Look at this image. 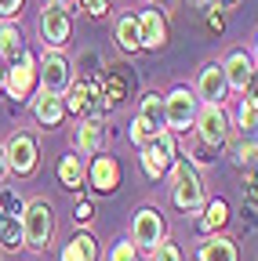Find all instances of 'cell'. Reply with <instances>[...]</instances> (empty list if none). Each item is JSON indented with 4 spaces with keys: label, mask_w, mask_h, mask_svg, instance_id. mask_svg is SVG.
<instances>
[{
    "label": "cell",
    "mask_w": 258,
    "mask_h": 261,
    "mask_svg": "<svg viewBox=\"0 0 258 261\" xmlns=\"http://www.w3.org/2000/svg\"><path fill=\"white\" fill-rule=\"evenodd\" d=\"M233 160L237 163H258V142H237L233 145Z\"/></svg>",
    "instance_id": "29"
},
{
    "label": "cell",
    "mask_w": 258,
    "mask_h": 261,
    "mask_svg": "<svg viewBox=\"0 0 258 261\" xmlns=\"http://www.w3.org/2000/svg\"><path fill=\"white\" fill-rule=\"evenodd\" d=\"M37 80H40V91L44 94H66L69 91V62L62 58L58 51L44 55L37 62Z\"/></svg>",
    "instance_id": "5"
},
{
    "label": "cell",
    "mask_w": 258,
    "mask_h": 261,
    "mask_svg": "<svg viewBox=\"0 0 258 261\" xmlns=\"http://www.w3.org/2000/svg\"><path fill=\"white\" fill-rule=\"evenodd\" d=\"M33 116H37L40 127H58L62 116H66V98H62V94H44V91H40V98H33Z\"/></svg>",
    "instance_id": "16"
},
{
    "label": "cell",
    "mask_w": 258,
    "mask_h": 261,
    "mask_svg": "<svg viewBox=\"0 0 258 261\" xmlns=\"http://www.w3.org/2000/svg\"><path fill=\"white\" fill-rule=\"evenodd\" d=\"M164 127H168V120H164V98H160L156 91L142 94L138 116H135V123H131V142H135L138 149H146Z\"/></svg>",
    "instance_id": "3"
},
{
    "label": "cell",
    "mask_w": 258,
    "mask_h": 261,
    "mask_svg": "<svg viewBox=\"0 0 258 261\" xmlns=\"http://www.w3.org/2000/svg\"><path fill=\"white\" fill-rule=\"evenodd\" d=\"M26 203H22V196L15 189H0V214H8V218H22Z\"/></svg>",
    "instance_id": "27"
},
{
    "label": "cell",
    "mask_w": 258,
    "mask_h": 261,
    "mask_svg": "<svg viewBox=\"0 0 258 261\" xmlns=\"http://www.w3.org/2000/svg\"><path fill=\"white\" fill-rule=\"evenodd\" d=\"M62 98H66V109H73V113H84L87 109V80H77L66 94H62Z\"/></svg>",
    "instance_id": "26"
},
{
    "label": "cell",
    "mask_w": 258,
    "mask_h": 261,
    "mask_svg": "<svg viewBox=\"0 0 258 261\" xmlns=\"http://www.w3.org/2000/svg\"><path fill=\"white\" fill-rule=\"evenodd\" d=\"M62 261H99V243L91 232H77L66 247H62Z\"/></svg>",
    "instance_id": "17"
},
{
    "label": "cell",
    "mask_w": 258,
    "mask_h": 261,
    "mask_svg": "<svg viewBox=\"0 0 258 261\" xmlns=\"http://www.w3.org/2000/svg\"><path fill=\"white\" fill-rule=\"evenodd\" d=\"M215 4H222V8H233V4H237V0H215Z\"/></svg>",
    "instance_id": "38"
},
{
    "label": "cell",
    "mask_w": 258,
    "mask_h": 261,
    "mask_svg": "<svg viewBox=\"0 0 258 261\" xmlns=\"http://www.w3.org/2000/svg\"><path fill=\"white\" fill-rule=\"evenodd\" d=\"M200 116V98L185 91V87H175L168 98H164V120H168V130L171 135H182V130H189L193 123H197Z\"/></svg>",
    "instance_id": "4"
},
{
    "label": "cell",
    "mask_w": 258,
    "mask_h": 261,
    "mask_svg": "<svg viewBox=\"0 0 258 261\" xmlns=\"http://www.w3.org/2000/svg\"><path fill=\"white\" fill-rule=\"evenodd\" d=\"M156 4H160V8H175V0H156Z\"/></svg>",
    "instance_id": "39"
},
{
    "label": "cell",
    "mask_w": 258,
    "mask_h": 261,
    "mask_svg": "<svg viewBox=\"0 0 258 261\" xmlns=\"http://www.w3.org/2000/svg\"><path fill=\"white\" fill-rule=\"evenodd\" d=\"M0 247H4V250H18V247H26V236H22V218H8V214H0Z\"/></svg>",
    "instance_id": "20"
},
{
    "label": "cell",
    "mask_w": 258,
    "mask_h": 261,
    "mask_svg": "<svg viewBox=\"0 0 258 261\" xmlns=\"http://www.w3.org/2000/svg\"><path fill=\"white\" fill-rule=\"evenodd\" d=\"M254 178H258V171H254Z\"/></svg>",
    "instance_id": "42"
},
{
    "label": "cell",
    "mask_w": 258,
    "mask_h": 261,
    "mask_svg": "<svg viewBox=\"0 0 258 261\" xmlns=\"http://www.w3.org/2000/svg\"><path fill=\"white\" fill-rule=\"evenodd\" d=\"M222 69H225V84H229V91H240L244 94V87H247V80L254 73V58L247 51H233L229 58L222 62Z\"/></svg>",
    "instance_id": "15"
},
{
    "label": "cell",
    "mask_w": 258,
    "mask_h": 261,
    "mask_svg": "<svg viewBox=\"0 0 258 261\" xmlns=\"http://www.w3.org/2000/svg\"><path fill=\"white\" fill-rule=\"evenodd\" d=\"M109 261H138V247H135L131 240H120V243H113Z\"/></svg>",
    "instance_id": "28"
},
{
    "label": "cell",
    "mask_w": 258,
    "mask_h": 261,
    "mask_svg": "<svg viewBox=\"0 0 258 261\" xmlns=\"http://www.w3.org/2000/svg\"><path fill=\"white\" fill-rule=\"evenodd\" d=\"M244 98L258 106V65H254V73H251V80H247V87H244Z\"/></svg>",
    "instance_id": "32"
},
{
    "label": "cell",
    "mask_w": 258,
    "mask_h": 261,
    "mask_svg": "<svg viewBox=\"0 0 258 261\" xmlns=\"http://www.w3.org/2000/svg\"><path fill=\"white\" fill-rule=\"evenodd\" d=\"M51 232H55V214H51V203L48 200H33L26 203L22 211V236H26V247L44 254L48 243H51Z\"/></svg>",
    "instance_id": "1"
},
{
    "label": "cell",
    "mask_w": 258,
    "mask_h": 261,
    "mask_svg": "<svg viewBox=\"0 0 258 261\" xmlns=\"http://www.w3.org/2000/svg\"><path fill=\"white\" fill-rule=\"evenodd\" d=\"M254 62H258V40H254Z\"/></svg>",
    "instance_id": "40"
},
{
    "label": "cell",
    "mask_w": 258,
    "mask_h": 261,
    "mask_svg": "<svg viewBox=\"0 0 258 261\" xmlns=\"http://www.w3.org/2000/svg\"><path fill=\"white\" fill-rule=\"evenodd\" d=\"M4 174H8V152H4V145H0V181H4Z\"/></svg>",
    "instance_id": "36"
},
{
    "label": "cell",
    "mask_w": 258,
    "mask_h": 261,
    "mask_svg": "<svg viewBox=\"0 0 258 261\" xmlns=\"http://www.w3.org/2000/svg\"><path fill=\"white\" fill-rule=\"evenodd\" d=\"M138 37H142V47H149V51L164 47L168 44V18H164V11H156V8L142 11L138 15Z\"/></svg>",
    "instance_id": "13"
},
{
    "label": "cell",
    "mask_w": 258,
    "mask_h": 261,
    "mask_svg": "<svg viewBox=\"0 0 258 261\" xmlns=\"http://www.w3.org/2000/svg\"><path fill=\"white\" fill-rule=\"evenodd\" d=\"M225 94H229V84H225V69L218 62H207L200 76H197V98L204 106H222Z\"/></svg>",
    "instance_id": "11"
},
{
    "label": "cell",
    "mask_w": 258,
    "mask_h": 261,
    "mask_svg": "<svg viewBox=\"0 0 258 261\" xmlns=\"http://www.w3.org/2000/svg\"><path fill=\"white\" fill-rule=\"evenodd\" d=\"M22 55H26L22 33H18L15 25H4V29H0V58L11 65V62H15V58H22Z\"/></svg>",
    "instance_id": "21"
},
{
    "label": "cell",
    "mask_w": 258,
    "mask_h": 261,
    "mask_svg": "<svg viewBox=\"0 0 258 261\" xmlns=\"http://www.w3.org/2000/svg\"><path fill=\"white\" fill-rule=\"evenodd\" d=\"M244 196H247V203H254V207H258V178H254V174L244 181Z\"/></svg>",
    "instance_id": "33"
},
{
    "label": "cell",
    "mask_w": 258,
    "mask_h": 261,
    "mask_svg": "<svg viewBox=\"0 0 258 261\" xmlns=\"http://www.w3.org/2000/svg\"><path fill=\"white\" fill-rule=\"evenodd\" d=\"M153 261H182V250H178L175 243H168V240H164V243L153 250Z\"/></svg>",
    "instance_id": "31"
},
{
    "label": "cell",
    "mask_w": 258,
    "mask_h": 261,
    "mask_svg": "<svg viewBox=\"0 0 258 261\" xmlns=\"http://www.w3.org/2000/svg\"><path fill=\"white\" fill-rule=\"evenodd\" d=\"M58 181L66 185V189H77V185L84 181V163H80L73 152L58 160Z\"/></svg>",
    "instance_id": "25"
},
{
    "label": "cell",
    "mask_w": 258,
    "mask_h": 261,
    "mask_svg": "<svg viewBox=\"0 0 258 261\" xmlns=\"http://www.w3.org/2000/svg\"><path fill=\"white\" fill-rule=\"evenodd\" d=\"M0 87H4V69H0Z\"/></svg>",
    "instance_id": "41"
},
{
    "label": "cell",
    "mask_w": 258,
    "mask_h": 261,
    "mask_svg": "<svg viewBox=\"0 0 258 261\" xmlns=\"http://www.w3.org/2000/svg\"><path fill=\"white\" fill-rule=\"evenodd\" d=\"M131 243L135 247H149L156 250L160 243H164V218H160V211L153 207H142L131 221Z\"/></svg>",
    "instance_id": "9"
},
{
    "label": "cell",
    "mask_w": 258,
    "mask_h": 261,
    "mask_svg": "<svg viewBox=\"0 0 258 261\" xmlns=\"http://www.w3.org/2000/svg\"><path fill=\"white\" fill-rule=\"evenodd\" d=\"M18 8H22V0H0V18L18 15Z\"/></svg>",
    "instance_id": "34"
},
{
    "label": "cell",
    "mask_w": 258,
    "mask_h": 261,
    "mask_svg": "<svg viewBox=\"0 0 258 261\" xmlns=\"http://www.w3.org/2000/svg\"><path fill=\"white\" fill-rule=\"evenodd\" d=\"M4 87H8V94L15 98V102H18V98H29V91L37 87V58L29 55V51L8 65V73H4Z\"/></svg>",
    "instance_id": "7"
},
{
    "label": "cell",
    "mask_w": 258,
    "mask_h": 261,
    "mask_svg": "<svg viewBox=\"0 0 258 261\" xmlns=\"http://www.w3.org/2000/svg\"><path fill=\"white\" fill-rule=\"evenodd\" d=\"M225 221H229V207H225V200H211L204 207V218L197 225H200V232H218Z\"/></svg>",
    "instance_id": "22"
},
{
    "label": "cell",
    "mask_w": 258,
    "mask_h": 261,
    "mask_svg": "<svg viewBox=\"0 0 258 261\" xmlns=\"http://www.w3.org/2000/svg\"><path fill=\"white\" fill-rule=\"evenodd\" d=\"M4 152H8V171H15V174H33L37 171L40 152H37V138L33 135H26V130L11 135V142L4 145Z\"/></svg>",
    "instance_id": "6"
},
{
    "label": "cell",
    "mask_w": 258,
    "mask_h": 261,
    "mask_svg": "<svg viewBox=\"0 0 258 261\" xmlns=\"http://www.w3.org/2000/svg\"><path fill=\"white\" fill-rule=\"evenodd\" d=\"M237 123H240V130H244V142H258V106L254 102H240V109H237Z\"/></svg>",
    "instance_id": "24"
},
{
    "label": "cell",
    "mask_w": 258,
    "mask_h": 261,
    "mask_svg": "<svg viewBox=\"0 0 258 261\" xmlns=\"http://www.w3.org/2000/svg\"><path fill=\"white\" fill-rule=\"evenodd\" d=\"M116 44H120L124 51H138V47H142V37H138V18L124 15V18L116 22Z\"/></svg>",
    "instance_id": "23"
},
{
    "label": "cell",
    "mask_w": 258,
    "mask_h": 261,
    "mask_svg": "<svg viewBox=\"0 0 258 261\" xmlns=\"http://www.w3.org/2000/svg\"><path fill=\"white\" fill-rule=\"evenodd\" d=\"M77 221H84V225L91 221V203H80V207H77Z\"/></svg>",
    "instance_id": "35"
},
{
    "label": "cell",
    "mask_w": 258,
    "mask_h": 261,
    "mask_svg": "<svg viewBox=\"0 0 258 261\" xmlns=\"http://www.w3.org/2000/svg\"><path fill=\"white\" fill-rule=\"evenodd\" d=\"M69 33H73V18L66 8H44V15H40V40L44 44L62 47L69 40Z\"/></svg>",
    "instance_id": "12"
},
{
    "label": "cell",
    "mask_w": 258,
    "mask_h": 261,
    "mask_svg": "<svg viewBox=\"0 0 258 261\" xmlns=\"http://www.w3.org/2000/svg\"><path fill=\"white\" fill-rule=\"evenodd\" d=\"M171 200L178 211L193 214L204 207V181L197 174V167H193L189 160H178L175 163V174H171Z\"/></svg>",
    "instance_id": "2"
},
{
    "label": "cell",
    "mask_w": 258,
    "mask_h": 261,
    "mask_svg": "<svg viewBox=\"0 0 258 261\" xmlns=\"http://www.w3.org/2000/svg\"><path fill=\"white\" fill-rule=\"evenodd\" d=\"M171 163H175V135L171 130H160V135L142 149V167H146L149 178H160Z\"/></svg>",
    "instance_id": "8"
},
{
    "label": "cell",
    "mask_w": 258,
    "mask_h": 261,
    "mask_svg": "<svg viewBox=\"0 0 258 261\" xmlns=\"http://www.w3.org/2000/svg\"><path fill=\"white\" fill-rule=\"evenodd\" d=\"M73 4H77L80 11H87V15H95V18H102V15L109 11V0H73Z\"/></svg>",
    "instance_id": "30"
},
{
    "label": "cell",
    "mask_w": 258,
    "mask_h": 261,
    "mask_svg": "<svg viewBox=\"0 0 258 261\" xmlns=\"http://www.w3.org/2000/svg\"><path fill=\"white\" fill-rule=\"evenodd\" d=\"M200 261H237V243L225 236H211L200 243Z\"/></svg>",
    "instance_id": "19"
},
{
    "label": "cell",
    "mask_w": 258,
    "mask_h": 261,
    "mask_svg": "<svg viewBox=\"0 0 258 261\" xmlns=\"http://www.w3.org/2000/svg\"><path fill=\"white\" fill-rule=\"evenodd\" d=\"M73 0H44V8H69Z\"/></svg>",
    "instance_id": "37"
},
{
    "label": "cell",
    "mask_w": 258,
    "mask_h": 261,
    "mask_svg": "<svg viewBox=\"0 0 258 261\" xmlns=\"http://www.w3.org/2000/svg\"><path fill=\"white\" fill-rule=\"evenodd\" d=\"M87 174H91V185L99 189V192H113V189L120 185V163H116L113 156L99 152V156L91 160V167H87Z\"/></svg>",
    "instance_id": "14"
},
{
    "label": "cell",
    "mask_w": 258,
    "mask_h": 261,
    "mask_svg": "<svg viewBox=\"0 0 258 261\" xmlns=\"http://www.w3.org/2000/svg\"><path fill=\"white\" fill-rule=\"evenodd\" d=\"M197 135H200V142L211 145V149L225 145V138H229V116H225L222 106H204V109H200V116H197Z\"/></svg>",
    "instance_id": "10"
},
{
    "label": "cell",
    "mask_w": 258,
    "mask_h": 261,
    "mask_svg": "<svg viewBox=\"0 0 258 261\" xmlns=\"http://www.w3.org/2000/svg\"><path fill=\"white\" fill-rule=\"evenodd\" d=\"M102 145H106V127H102V120L80 123V130H77V149H80V152H102Z\"/></svg>",
    "instance_id": "18"
}]
</instances>
